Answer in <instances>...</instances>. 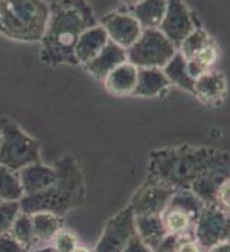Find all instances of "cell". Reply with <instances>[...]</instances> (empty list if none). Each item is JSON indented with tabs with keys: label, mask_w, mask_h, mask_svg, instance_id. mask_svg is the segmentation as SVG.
Instances as JSON below:
<instances>
[{
	"label": "cell",
	"mask_w": 230,
	"mask_h": 252,
	"mask_svg": "<svg viewBox=\"0 0 230 252\" xmlns=\"http://www.w3.org/2000/svg\"><path fill=\"white\" fill-rule=\"evenodd\" d=\"M50 6L46 31L40 40V61L50 66H77L75 49L82 33L97 25L86 0H58Z\"/></svg>",
	"instance_id": "6da1fadb"
},
{
	"label": "cell",
	"mask_w": 230,
	"mask_h": 252,
	"mask_svg": "<svg viewBox=\"0 0 230 252\" xmlns=\"http://www.w3.org/2000/svg\"><path fill=\"white\" fill-rule=\"evenodd\" d=\"M228 165H230L229 154L215 148H163L150 154L147 176L176 190L190 189L203 173Z\"/></svg>",
	"instance_id": "7a4b0ae2"
},
{
	"label": "cell",
	"mask_w": 230,
	"mask_h": 252,
	"mask_svg": "<svg viewBox=\"0 0 230 252\" xmlns=\"http://www.w3.org/2000/svg\"><path fill=\"white\" fill-rule=\"evenodd\" d=\"M56 171L55 182L43 192L31 196H23L19 204L26 214L52 212L64 217L72 209L85 202V179L75 157L64 155L53 165Z\"/></svg>",
	"instance_id": "3957f363"
},
{
	"label": "cell",
	"mask_w": 230,
	"mask_h": 252,
	"mask_svg": "<svg viewBox=\"0 0 230 252\" xmlns=\"http://www.w3.org/2000/svg\"><path fill=\"white\" fill-rule=\"evenodd\" d=\"M50 13L45 0H9L0 13V34L17 42H40Z\"/></svg>",
	"instance_id": "277c9868"
},
{
	"label": "cell",
	"mask_w": 230,
	"mask_h": 252,
	"mask_svg": "<svg viewBox=\"0 0 230 252\" xmlns=\"http://www.w3.org/2000/svg\"><path fill=\"white\" fill-rule=\"evenodd\" d=\"M42 162L40 142L26 133L16 122L1 118L0 165L15 172L22 168Z\"/></svg>",
	"instance_id": "5b68a950"
},
{
	"label": "cell",
	"mask_w": 230,
	"mask_h": 252,
	"mask_svg": "<svg viewBox=\"0 0 230 252\" xmlns=\"http://www.w3.org/2000/svg\"><path fill=\"white\" fill-rule=\"evenodd\" d=\"M176 52V46L159 29H143L127 49V62L138 69H163Z\"/></svg>",
	"instance_id": "8992f818"
},
{
	"label": "cell",
	"mask_w": 230,
	"mask_h": 252,
	"mask_svg": "<svg viewBox=\"0 0 230 252\" xmlns=\"http://www.w3.org/2000/svg\"><path fill=\"white\" fill-rule=\"evenodd\" d=\"M193 235L204 250L230 239V215L216 205H203L195 223Z\"/></svg>",
	"instance_id": "52a82bcc"
},
{
	"label": "cell",
	"mask_w": 230,
	"mask_h": 252,
	"mask_svg": "<svg viewBox=\"0 0 230 252\" xmlns=\"http://www.w3.org/2000/svg\"><path fill=\"white\" fill-rule=\"evenodd\" d=\"M174 192L176 189L147 176V179L135 192L129 206L132 208L135 217L162 215Z\"/></svg>",
	"instance_id": "ba28073f"
},
{
	"label": "cell",
	"mask_w": 230,
	"mask_h": 252,
	"mask_svg": "<svg viewBox=\"0 0 230 252\" xmlns=\"http://www.w3.org/2000/svg\"><path fill=\"white\" fill-rule=\"evenodd\" d=\"M135 234V214L130 206H126L108 220L93 252H123Z\"/></svg>",
	"instance_id": "9c48e42d"
},
{
	"label": "cell",
	"mask_w": 230,
	"mask_h": 252,
	"mask_svg": "<svg viewBox=\"0 0 230 252\" xmlns=\"http://www.w3.org/2000/svg\"><path fill=\"white\" fill-rule=\"evenodd\" d=\"M198 26L195 25L193 16L183 0H168L166 13L157 29L169 39L176 49H179L182 42Z\"/></svg>",
	"instance_id": "30bf717a"
},
{
	"label": "cell",
	"mask_w": 230,
	"mask_h": 252,
	"mask_svg": "<svg viewBox=\"0 0 230 252\" xmlns=\"http://www.w3.org/2000/svg\"><path fill=\"white\" fill-rule=\"evenodd\" d=\"M100 25L108 33L109 40L126 50L138 40L143 32L138 20L127 12H112L103 16Z\"/></svg>",
	"instance_id": "8fae6325"
},
{
	"label": "cell",
	"mask_w": 230,
	"mask_h": 252,
	"mask_svg": "<svg viewBox=\"0 0 230 252\" xmlns=\"http://www.w3.org/2000/svg\"><path fill=\"white\" fill-rule=\"evenodd\" d=\"M193 94L204 105H220L228 94V82L225 75L212 69L195 79Z\"/></svg>",
	"instance_id": "7c38bea8"
},
{
	"label": "cell",
	"mask_w": 230,
	"mask_h": 252,
	"mask_svg": "<svg viewBox=\"0 0 230 252\" xmlns=\"http://www.w3.org/2000/svg\"><path fill=\"white\" fill-rule=\"evenodd\" d=\"M20 185L23 189V196L37 195L43 190H46L56 179V171L52 166L45 165L42 162L30 163L25 168H22L19 172Z\"/></svg>",
	"instance_id": "4fadbf2b"
},
{
	"label": "cell",
	"mask_w": 230,
	"mask_h": 252,
	"mask_svg": "<svg viewBox=\"0 0 230 252\" xmlns=\"http://www.w3.org/2000/svg\"><path fill=\"white\" fill-rule=\"evenodd\" d=\"M124 62H127V50L109 40L106 46L99 52V55L85 64V69L93 78L103 80L112 70Z\"/></svg>",
	"instance_id": "5bb4252c"
},
{
	"label": "cell",
	"mask_w": 230,
	"mask_h": 252,
	"mask_svg": "<svg viewBox=\"0 0 230 252\" xmlns=\"http://www.w3.org/2000/svg\"><path fill=\"white\" fill-rule=\"evenodd\" d=\"M109 42L108 33L105 32L102 25H94L92 28L86 29L77 40L75 56L79 64H86L99 55V52L106 46Z\"/></svg>",
	"instance_id": "9a60e30c"
},
{
	"label": "cell",
	"mask_w": 230,
	"mask_h": 252,
	"mask_svg": "<svg viewBox=\"0 0 230 252\" xmlns=\"http://www.w3.org/2000/svg\"><path fill=\"white\" fill-rule=\"evenodd\" d=\"M138 70L136 66L129 62H124L120 66H117L103 79L106 91L115 96L133 94L138 83Z\"/></svg>",
	"instance_id": "2e32d148"
},
{
	"label": "cell",
	"mask_w": 230,
	"mask_h": 252,
	"mask_svg": "<svg viewBox=\"0 0 230 252\" xmlns=\"http://www.w3.org/2000/svg\"><path fill=\"white\" fill-rule=\"evenodd\" d=\"M230 175V165L215 168L199 176L190 187V190L204 205H216V192L225 178Z\"/></svg>",
	"instance_id": "e0dca14e"
},
{
	"label": "cell",
	"mask_w": 230,
	"mask_h": 252,
	"mask_svg": "<svg viewBox=\"0 0 230 252\" xmlns=\"http://www.w3.org/2000/svg\"><path fill=\"white\" fill-rule=\"evenodd\" d=\"M168 0H140L130 7L133 16L142 29H157L166 13Z\"/></svg>",
	"instance_id": "ac0fdd59"
},
{
	"label": "cell",
	"mask_w": 230,
	"mask_h": 252,
	"mask_svg": "<svg viewBox=\"0 0 230 252\" xmlns=\"http://www.w3.org/2000/svg\"><path fill=\"white\" fill-rule=\"evenodd\" d=\"M170 83L162 69H139L138 83L133 94L142 97H154L165 94Z\"/></svg>",
	"instance_id": "d6986e66"
},
{
	"label": "cell",
	"mask_w": 230,
	"mask_h": 252,
	"mask_svg": "<svg viewBox=\"0 0 230 252\" xmlns=\"http://www.w3.org/2000/svg\"><path fill=\"white\" fill-rule=\"evenodd\" d=\"M135 228H136V234L139 238L147 247H150L153 252L168 235L160 215L135 217Z\"/></svg>",
	"instance_id": "ffe728a7"
},
{
	"label": "cell",
	"mask_w": 230,
	"mask_h": 252,
	"mask_svg": "<svg viewBox=\"0 0 230 252\" xmlns=\"http://www.w3.org/2000/svg\"><path fill=\"white\" fill-rule=\"evenodd\" d=\"M160 217L163 220L165 229L169 235L182 236L193 234L196 218L182 208L168 205V208L163 211Z\"/></svg>",
	"instance_id": "44dd1931"
},
{
	"label": "cell",
	"mask_w": 230,
	"mask_h": 252,
	"mask_svg": "<svg viewBox=\"0 0 230 252\" xmlns=\"http://www.w3.org/2000/svg\"><path fill=\"white\" fill-rule=\"evenodd\" d=\"M162 70L169 80L170 85H174V86L184 89L193 94L195 79L190 76V73L187 70V61L184 59L183 55L179 50L174 53V56L166 63V66Z\"/></svg>",
	"instance_id": "7402d4cb"
},
{
	"label": "cell",
	"mask_w": 230,
	"mask_h": 252,
	"mask_svg": "<svg viewBox=\"0 0 230 252\" xmlns=\"http://www.w3.org/2000/svg\"><path fill=\"white\" fill-rule=\"evenodd\" d=\"M30 215L37 247L50 244L52 238L56 235L59 229L63 228V217L60 215L52 212H36Z\"/></svg>",
	"instance_id": "603a6c76"
},
{
	"label": "cell",
	"mask_w": 230,
	"mask_h": 252,
	"mask_svg": "<svg viewBox=\"0 0 230 252\" xmlns=\"http://www.w3.org/2000/svg\"><path fill=\"white\" fill-rule=\"evenodd\" d=\"M10 234L26 250V252L31 251L33 248L37 247V241H36V236H34L33 220H31L30 214H26V212L20 211L19 215L16 217L12 228H10Z\"/></svg>",
	"instance_id": "cb8c5ba5"
},
{
	"label": "cell",
	"mask_w": 230,
	"mask_h": 252,
	"mask_svg": "<svg viewBox=\"0 0 230 252\" xmlns=\"http://www.w3.org/2000/svg\"><path fill=\"white\" fill-rule=\"evenodd\" d=\"M219 59V50L216 43H210L209 46L201 49L192 59L187 61V70L193 79L199 78L203 73L215 69V64Z\"/></svg>",
	"instance_id": "d4e9b609"
},
{
	"label": "cell",
	"mask_w": 230,
	"mask_h": 252,
	"mask_svg": "<svg viewBox=\"0 0 230 252\" xmlns=\"http://www.w3.org/2000/svg\"><path fill=\"white\" fill-rule=\"evenodd\" d=\"M23 198V189L19 175L0 165V202H19Z\"/></svg>",
	"instance_id": "484cf974"
},
{
	"label": "cell",
	"mask_w": 230,
	"mask_h": 252,
	"mask_svg": "<svg viewBox=\"0 0 230 252\" xmlns=\"http://www.w3.org/2000/svg\"><path fill=\"white\" fill-rule=\"evenodd\" d=\"M210 43H215V40L212 39V36L201 28H196L195 31L192 32L183 42L179 46V52L183 55V58L186 61L192 59L196 53H199L201 49H204L206 46H209Z\"/></svg>",
	"instance_id": "4316f807"
},
{
	"label": "cell",
	"mask_w": 230,
	"mask_h": 252,
	"mask_svg": "<svg viewBox=\"0 0 230 252\" xmlns=\"http://www.w3.org/2000/svg\"><path fill=\"white\" fill-rule=\"evenodd\" d=\"M50 245L58 252H73L79 245V239L72 229L61 228L56 232V235L52 238Z\"/></svg>",
	"instance_id": "83f0119b"
},
{
	"label": "cell",
	"mask_w": 230,
	"mask_h": 252,
	"mask_svg": "<svg viewBox=\"0 0 230 252\" xmlns=\"http://www.w3.org/2000/svg\"><path fill=\"white\" fill-rule=\"evenodd\" d=\"M19 212H20L19 202H0V235L10 232V228Z\"/></svg>",
	"instance_id": "f1b7e54d"
},
{
	"label": "cell",
	"mask_w": 230,
	"mask_h": 252,
	"mask_svg": "<svg viewBox=\"0 0 230 252\" xmlns=\"http://www.w3.org/2000/svg\"><path fill=\"white\" fill-rule=\"evenodd\" d=\"M216 206L230 214V175L222 181L216 192Z\"/></svg>",
	"instance_id": "f546056e"
},
{
	"label": "cell",
	"mask_w": 230,
	"mask_h": 252,
	"mask_svg": "<svg viewBox=\"0 0 230 252\" xmlns=\"http://www.w3.org/2000/svg\"><path fill=\"white\" fill-rule=\"evenodd\" d=\"M174 252H206V250L200 245L193 234H187L179 238Z\"/></svg>",
	"instance_id": "4dcf8cb0"
},
{
	"label": "cell",
	"mask_w": 230,
	"mask_h": 252,
	"mask_svg": "<svg viewBox=\"0 0 230 252\" xmlns=\"http://www.w3.org/2000/svg\"><path fill=\"white\" fill-rule=\"evenodd\" d=\"M0 252H26L10 232L0 235Z\"/></svg>",
	"instance_id": "1f68e13d"
},
{
	"label": "cell",
	"mask_w": 230,
	"mask_h": 252,
	"mask_svg": "<svg viewBox=\"0 0 230 252\" xmlns=\"http://www.w3.org/2000/svg\"><path fill=\"white\" fill-rule=\"evenodd\" d=\"M123 252H153L150 247H147L140 238L138 236V234L130 238V241L127 242L126 248L123 250Z\"/></svg>",
	"instance_id": "d6a6232c"
},
{
	"label": "cell",
	"mask_w": 230,
	"mask_h": 252,
	"mask_svg": "<svg viewBox=\"0 0 230 252\" xmlns=\"http://www.w3.org/2000/svg\"><path fill=\"white\" fill-rule=\"evenodd\" d=\"M206 252H230V239L222 241V242H217L213 247L207 248Z\"/></svg>",
	"instance_id": "836d02e7"
},
{
	"label": "cell",
	"mask_w": 230,
	"mask_h": 252,
	"mask_svg": "<svg viewBox=\"0 0 230 252\" xmlns=\"http://www.w3.org/2000/svg\"><path fill=\"white\" fill-rule=\"evenodd\" d=\"M123 4H126L127 7H132V6H135L136 3H139L140 0H122Z\"/></svg>",
	"instance_id": "e575fe53"
},
{
	"label": "cell",
	"mask_w": 230,
	"mask_h": 252,
	"mask_svg": "<svg viewBox=\"0 0 230 252\" xmlns=\"http://www.w3.org/2000/svg\"><path fill=\"white\" fill-rule=\"evenodd\" d=\"M73 252H93L90 251L89 248H86V247H82V245H77L76 248H75V251Z\"/></svg>",
	"instance_id": "d590c367"
},
{
	"label": "cell",
	"mask_w": 230,
	"mask_h": 252,
	"mask_svg": "<svg viewBox=\"0 0 230 252\" xmlns=\"http://www.w3.org/2000/svg\"><path fill=\"white\" fill-rule=\"evenodd\" d=\"M7 1H9V0H0V13H1L3 10H4V7H6Z\"/></svg>",
	"instance_id": "8d00e7d4"
},
{
	"label": "cell",
	"mask_w": 230,
	"mask_h": 252,
	"mask_svg": "<svg viewBox=\"0 0 230 252\" xmlns=\"http://www.w3.org/2000/svg\"><path fill=\"white\" fill-rule=\"evenodd\" d=\"M0 135H1V119H0Z\"/></svg>",
	"instance_id": "74e56055"
},
{
	"label": "cell",
	"mask_w": 230,
	"mask_h": 252,
	"mask_svg": "<svg viewBox=\"0 0 230 252\" xmlns=\"http://www.w3.org/2000/svg\"><path fill=\"white\" fill-rule=\"evenodd\" d=\"M229 215H230V214H229Z\"/></svg>",
	"instance_id": "f35d334b"
}]
</instances>
